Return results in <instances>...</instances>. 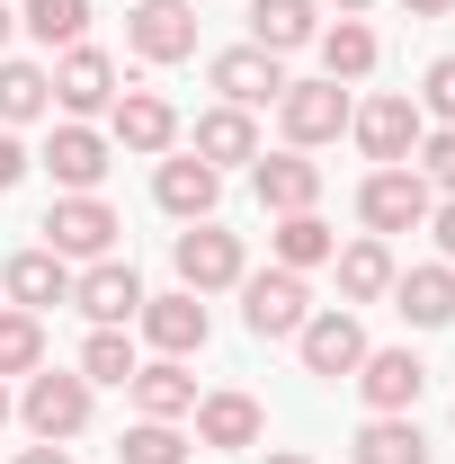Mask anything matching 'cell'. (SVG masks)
I'll return each instance as SVG.
<instances>
[{
    "label": "cell",
    "instance_id": "cell-16",
    "mask_svg": "<svg viewBox=\"0 0 455 464\" xmlns=\"http://www.w3.org/2000/svg\"><path fill=\"white\" fill-rule=\"evenodd\" d=\"M348 384L366 393V411H411L429 393V366H420V348H366Z\"/></svg>",
    "mask_w": 455,
    "mask_h": 464
},
{
    "label": "cell",
    "instance_id": "cell-35",
    "mask_svg": "<svg viewBox=\"0 0 455 464\" xmlns=\"http://www.w3.org/2000/svg\"><path fill=\"white\" fill-rule=\"evenodd\" d=\"M420 116H438V125H455V54H438L429 72H420Z\"/></svg>",
    "mask_w": 455,
    "mask_h": 464
},
{
    "label": "cell",
    "instance_id": "cell-12",
    "mask_svg": "<svg viewBox=\"0 0 455 464\" xmlns=\"http://www.w3.org/2000/svg\"><path fill=\"white\" fill-rule=\"evenodd\" d=\"M72 304L90 313V331H125V322L143 313V277H134V259H90V268L72 277Z\"/></svg>",
    "mask_w": 455,
    "mask_h": 464
},
{
    "label": "cell",
    "instance_id": "cell-7",
    "mask_svg": "<svg viewBox=\"0 0 455 464\" xmlns=\"http://www.w3.org/2000/svg\"><path fill=\"white\" fill-rule=\"evenodd\" d=\"M45 250H54V259H116V206L108 197H54V215H45Z\"/></svg>",
    "mask_w": 455,
    "mask_h": 464
},
{
    "label": "cell",
    "instance_id": "cell-10",
    "mask_svg": "<svg viewBox=\"0 0 455 464\" xmlns=\"http://www.w3.org/2000/svg\"><path fill=\"white\" fill-rule=\"evenodd\" d=\"M108 161H116V143L99 134V125H81V116L45 134V170H54V188H63V197H99Z\"/></svg>",
    "mask_w": 455,
    "mask_h": 464
},
{
    "label": "cell",
    "instance_id": "cell-26",
    "mask_svg": "<svg viewBox=\"0 0 455 464\" xmlns=\"http://www.w3.org/2000/svg\"><path fill=\"white\" fill-rule=\"evenodd\" d=\"M313 45H322V81H340V90H348V81H366V72H375V54H384L366 18H340V27H322Z\"/></svg>",
    "mask_w": 455,
    "mask_h": 464
},
{
    "label": "cell",
    "instance_id": "cell-17",
    "mask_svg": "<svg viewBox=\"0 0 455 464\" xmlns=\"http://www.w3.org/2000/svg\"><path fill=\"white\" fill-rule=\"evenodd\" d=\"M215 197H224V170H206L197 152H161V170H152V206H161V215L206 224V215H215Z\"/></svg>",
    "mask_w": 455,
    "mask_h": 464
},
{
    "label": "cell",
    "instance_id": "cell-41",
    "mask_svg": "<svg viewBox=\"0 0 455 464\" xmlns=\"http://www.w3.org/2000/svg\"><path fill=\"white\" fill-rule=\"evenodd\" d=\"M9 420H18V393H9V384H0V429H9Z\"/></svg>",
    "mask_w": 455,
    "mask_h": 464
},
{
    "label": "cell",
    "instance_id": "cell-24",
    "mask_svg": "<svg viewBox=\"0 0 455 464\" xmlns=\"http://www.w3.org/2000/svg\"><path fill=\"white\" fill-rule=\"evenodd\" d=\"M206 170H232V161H259V125H250V108H206L197 116V143H188Z\"/></svg>",
    "mask_w": 455,
    "mask_h": 464
},
{
    "label": "cell",
    "instance_id": "cell-18",
    "mask_svg": "<svg viewBox=\"0 0 455 464\" xmlns=\"http://www.w3.org/2000/svg\"><path fill=\"white\" fill-rule=\"evenodd\" d=\"M197 447H259L268 438V411H259V393H241V384H224V393H197Z\"/></svg>",
    "mask_w": 455,
    "mask_h": 464
},
{
    "label": "cell",
    "instance_id": "cell-32",
    "mask_svg": "<svg viewBox=\"0 0 455 464\" xmlns=\"http://www.w3.org/2000/svg\"><path fill=\"white\" fill-rule=\"evenodd\" d=\"M116 464H188V438H179V420H134V429L116 438Z\"/></svg>",
    "mask_w": 455,
    "mask_h": 464
},
{
    "label": "cell",
    "instance_id": "cell-3",
    "mask_svg": "<svg viewBox=\"0 0 455 464\" xmlns=\"http://www.w3.org/2000/svg\"><path fill=\"white\" fill-rule=\"evenodd\" d=\"M170 268H179V286H188V295H224V286H241V277H250L241 232H224L215 215H206V224H188V232L170 241Z\"/></svg>",
    "mask_w": 455,
    "mask_h": 464
},
{
    "label": "cell",
    "instance_id": "cell-27",
    "mask_svg": "<svg viewBox=\"0 0 455 464\" xmlns=\"http://www.w3.org/2000/svg\"><path fill=\"white\" fill-rule=\"evenodd\" d=\"M313 36H322L313 0H250V45H268V54H295V45H313Z\"/></svg>",
    "mask_w": 455,
    "mask_h": 464
},
{
    "label": "cell",
    "instance_id": "cell-30",
    "mask_svg": "<svg viewBox=\"0 0 455 464\" xmlns=\"http://www.w3.org/2000/svg\"><path fill=\"white\" fill-rule=\"evenodd\" d=\"M36 366H45V313H18L9 304L0 313V384L9 375H36Z\"/></svg>",
    "mask_w": 455,
    "mask_h": 464
},
{
    "label": "cell",
    "instance_id": "cell-20",
    "mask_svg": "<svg viewBox=\"0 0 455 464\" xmlns=\"http://www.w3.org/2000/svg\"><path fill=\"white\" fill-rule=\"evenodd\" d=\"M0 286H9L18 313H54V304H72V259H54V250L36 241V250H18V259L0 268Z\"/></svg>",
    "mask_w": 455,
    "mask_h": 464
},
{
    "label": "cell",
    "instance_id": "cell-23",
    "mask_svg": "<svg viewBox=\"0 0 455 464\" xmlns=\"http://www.w3.org/2000/svg\"><path fill=\"white\" fill-rule=\"evenodd\" d=\"M348 456L357 464H429V438H420L411 411H366V429L348 438Z\"/></svg>",
    "mask_w": 455,
    "mask_h": 464
},
{
    "label": "cell",
    "instance_id": "cell-43",
    "mask_svg": "<svg viewBox=\"0 0 455 464\" xmlns=\"http://www.w3.org/2000/svg\"><path fill=\"white\" fill-rule=\"evenodd\" d=\"M268 464H313V456H295V447H277V456H268Z\"/></svg>",
    "mask_w": 455,
    "mask_h": 464
},
{
    "label": "cell",
    "instance_id": "cell-36",
    "mask_svg": "<svg viewBox=\"0 0 455 464\" xmlns=\"http://www.w3.org/2000/svg\"><path fill=\"white\" fill-rule=\"evenodd\" d=\"M18 179H27V143H18V134H9V125H0V197H9V188H18Z\"/></svg>",
    "mask_w": 455,
    "mask_h": 464
},
{
    "label": "cell",
    "instance_id": "cell-29",
    "mask_svg": "<svg viewBox=\"0 0 455 464\" xmlns=\"http://www.w3.org/2000/svg\"><path fill=\"white\" fill-rule=\"evenodd\" d=\"M268 241H277V268H295V277H313V268L340 250V232L322 224V215H277V232H268Z\"/></svg>",
    "mask_w": 455,
    "mask_h": 464
},
{
    "label": "cell",
    "instance_id": "cell-9",
    "mask_svg": "<svg viewBox=\"0 0 455 464\" xmlns=\"http://www.w3.org/2000/svg\"><path fill=\"white\" fill-rule=\"evenodd\" d=\"M206 81L224 90V108H277L286 99V54H268V45H224V54L206 63Z\"/></svg>",
    "mask_w": 455,
    "mask_h": 464
},
{
    "label": "cell",
    "instance_id": "cell-33",
    "mask_svg": "<svg viewBox=\"0 0 455 464\" xmlns=\"http://www.w3.org/2000/svg\"><path fill=\"white\" fill-rule=\"evenodd\" d=\"M134 366H143V357H134L125 331H90V340H81V375H90V384H134Z\"/></svg>",
    "mask_w": 455,
    "mask_h": 464
},
{
    "label": "cell",
    "instance_id": "cell-6",
    "mask_svg": "<svg viewBox=\"0 0 455 464\" xmlns=\"http://www.w3.org/2000/svg\"><path fill=\"white\" fill-rule=\"evenodd\" d=\"M241 322H250V340H295L313 322V286L295 268H259V277H241Z\"/></svg>",
    "mask_w": 455,
    "mask_h": 464
},
{
    "label": "cell",
    "instance_id": "cell-34",
    "mask_svg": "<svg viewBox=\"0 0 455 464\" xmlns=\"http://www.w3.org/2000/svg\"><path fill=\"white\" fill-rule=\"evenodd\" d=\"M411 170L429 179V197H455V125H429V134H420Z\"/></svg>",
    "mask_w": 455,
    "mask_h": 464
},
{
    "label": "cell",
    "instance_id": "cell-31",
    "mask_svg": "<svg viewBox=\"0 0 455 464\" xmlns=\"http://www.w3.org/2000/svg\"><path fill=\"white\" fill-rule=\"evenodd\" d=\"M18 27H27L36 45H81V36H90V0H27Z\"/></svg>",
    "mask_w": 455,
    "mask_h": 464
},
{
    "label": "cell",
    "instance_id": "cell-8",
    "mask_svg": "<svg viewBox=\"0 0 455 464\" xmlns=\"http://www.w3.org/2000/svg\"><path fill=\"white\" fill-rule=\"evenodd\" d=\"M366 322L348 313V304H331V313H313L304 331H295V357H304V375H322V384H340V375H357V357H366Z\"/></svg>",
    "mask_w": 455,
    "mask_h": 464
},
{
    "label": "cell",
    "instance_id": "cell-37",
    "mask_svg": "<svg viewBox=\"0 0 455 464\" xmlns=\"http://www.w3.org/2000/svg\"><path fill=\"white\" fill-rule=\"evenodd\" d=\"M429 232H438V259L455 268V197H438V206H429Z\"/></svg>",
    "mask_w": 455,
    "mask_h": 464
},
{
    "label": "cell",
    "instance_id": "cell-28",
    "mask_svg": "<svg viewBox=\"0 0 455 464\" xmlns=\"http://www.w3.org/2000/svg\"><path fill=\"white\" fill-rule=\"evenodd\" d=\"M45 108H54V72H45V63L0 54V125H36Z\"/></svg>",
    "mask_w": 455,
    "mask_h": 464
},
{
    "label": "cell",
    "instance_id": "cell-38",
    "mask_svg": "<svg viewBox=\"0 0 455 464\" xmlns=\"http://www.w3.org/2000/svg\"><path fill=\"white\" fill-rule=\"evenodd\" d=\"M18 464H72V447H45L36 438V447H18Z\"/></svg>",
    "mask_w": 455,
    "mask_h": 464
},
{
    "label": "cell",
    "instance_id": "cell-11",
    "mask_svg": "<svg viewBox=\"0 0 455 464\" xmlns=\"http://www.w3.org/2000/svg\"><path fill=\"white\" fill-rule=\"evenodd\" d=\"M108 143L116 152H143V161H161L179 143V108L161 99V90H116V108H108Z\"/></svg>",
    "mask_w": 455,
    "mask_h": 464
},
{
    "label": "cell",
    "instance_id": "cell-25",
    "mask_svg": "<svg viewBox=\"0 0 455 464\" xmlns=\"http://www.w3.org/2000/svg\"><path fill=\"white\" fill-rule=\"evenodd\" d=\"M134 402H143V420H188V411H197V375H188V357H152V366H134Z\"/></svg>",
    "mask_w": 455,
    "mask_h": 464
},
{
    "label": "cell",
    "instance_id": "cell-19",
    "mask_svg": "<svg viewBox=\"0 0 455 464\" xmlns=\"http://www.w3.org/2000/svg\"><path fill=\"white\" fill-rule=\"evenodd\" d=\"M54 108L63 116H108L116 108V63L99 54V45H63V63H54Z\"/></svg>",
    "mask_w": 455,
    "mask_h": 464
},
{
    "label": "cell",
    "instance_id": "cell-42",
    "mask_svg": "<svg viewBox=\"0 0 455 464\" xmlns=\"http://www.w3.org/2000/svg\"><path fill=\"white\" fill-rule=\"evenodd\" d=\"M366 9H375V0H340V18H366Z\"/></svg>",
    "mask_w": 455,
    "mask_h": 464
},
{
    "label": "cell",
    "instance_id": "cell-40",
    "mask_svg": "<svg viewBox=\"0 0 455 464\" xmlns=\"http://www.w3.org/2000/svg\"><path fill=\"white\" fill-rule=\"evenodd\" d=\"M9 36H18V9H9V0H0V54H9Z\"/></svg>",
    "mask_w": 455,
    "mask_h": 464
},
{
    "label": "cell",
    "instance_id": "cell-13",
    "mask_svg": "<svg viewBox=\"0 0 455 464\" xmlns=\"http://www.w3.org/2000/svg\"><path fill=\"white\" fill-rule=\"evenodd\" d=\"M125 45L143 63H188L197 54V9L188 0H134L125 9Z\"/></svg>",
    "mask_w": 455,
    "mask_h": 464
},
{
    "label": "cell",
    "instance_id": "cell-39",
    "mask_svg": "<svg viewBox=\"0 0 455 464\" xmlns=\"http://www.w3.org/2000/svg\"><path fill=\"white\" fill-rule=\"evenodd\" d=\"M402 9H411V18H447L455 0H402Z\"/></svg>",
    "mask_w": 455,
    "mask_h": 464
},
{
    "label": "cell",
    "instance_id": "cell-15",
    "mask_svg": "<svg viewBox=\"0 0 455 464\" xmlns=\"http://www.w3.org/2000/svg\"><path fill=\"white\" fill-rule=\"evenodd\" d=\"M143 340L161 348V357H197V348L215 340V322H206V295H188V286H170V295H143Z\"/></svg>",
    "mask_w": 455,
    "mask_h": 464
},
{
    "label": "cell",
    "instance_id": "cell-22",
    "mask_svg": "<svg viewBox=\"0 0 455 464\" xmlns=\"http://www.w3.org/2000/svg\"><path fill=\"white\" fill-rule=\"evenodd\" d=\"M393 313L411 331H447L455 322V268L447 259H438V268H402L393 277Z\"/></svg>",
    "mask_w": 455,
    "mask_h": 464
},
{
    "label": "cell",
    "instance_id": "cell-4",
    "mask_svg": "<svg viewBox=\"0 0 455 464\" xmlns=\"http://www.w3.org/2000/svg\"><path fill=\"white\" fill-rule=\"evenodd\" d=\"M348 116H357V99H348L340 81H286V99H277V125H286V143H295V152L340 143Z\"/></svg>",
    "mask_w": 455,
    "mask_h": 464
},
{
    "label": "cell",
    "instance_id": "cell-14",
    "mask_svg": "<svg viewBox=\"0 0 455 464\" xmlns=\"http://www.w3.org/2000/svg\"><path fill=\"white\" fill-rule=\"evenodd\" d=\"M250 188H259L268 215H313V206H322V161L295 152V143H286V152H259V161H250Z\"/></svg>",
    "mask_w": 455,
    "mask_h": 464
},
{
    "label": "cell",
    "instance_id": "cell-21",
    "mask_svg": "<svg viewBox=\"0 0 455 464\" xmlns=\"http://www.w3.org/2000/svg\"><path fill=\"white\" fill-rule=\"evenodd\" d=\"M331 268H340V304L348 313H357V304H384V295H393V241H375V232H366V241H348V250H331Z\"/></svg>",
    "mask_w": 455,
    "mask_h": 464
},
{
    "label": "cell",
    "instance_id": "cell-5",
    "mask_svg": "<svg viewBox=\"0 0 455 464\" xmlns=\"http://www.w3.org/2000/svg\"><path fill=\"white\" fill-rule=\"evenodd\" d=\"M348 134H357V152H366L375 170H393V161H411V152H420L429 116H420V99H402V90H384V99H366V108L348 116Z\"/></svg>",
    "mask_w": 455,
    "mask_h": 464
},
{
    "label": "cell",
    "instance_id": "cell-1",
    "mask_svg": "<svg viewBox=\"0 0 455 464\" xmlns=\"http://www.w3.org/2000/svg\"><path fill=\"white\" fill-rule=\"evenodd\" d=\"M90 375L81 366H36L27 384H18V420H27V438H45V447H63V438H81L90 429Z\"/></svg>",
    "mask_w": 455,
    "mask_h": 464
},
{
    "label": "cell",
    "instance_id": "cell-2",
    "mask_svg": "<svg viewBox=\"0 0 455 464\" xmlns=\"http://www.w3.org/2000/svg\"><path fill=\"white\" fill-rule=\"evenodd\" d=\"M429 179L411 170V161H393V170H366L357 179V224L375 232V241H393V232H420L429 224Z\"/></svg>",
    "mask_w": 455,
    "mask_h": 464
}]
</instances>
